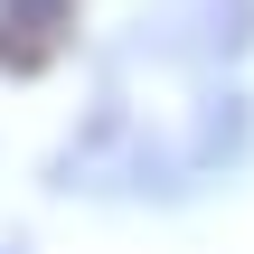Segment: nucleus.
Segmentation results:
<instances>
[{
	"instance_id": "1",
	"label": "nucleus",
	"mask_w": 254,
	"mask_h": 254,
	"mask_svg": "<svg viewBox=\"0 0 254 254\" xmlns=\"http://www.w3.org/2000/svg\"><path fill=\"white\" fill-rule=\"evenodd\" d=\"M57 19H66V0H0V28H9V57H38V47L57 38Z\"/></svg>"
}]
</instances>
